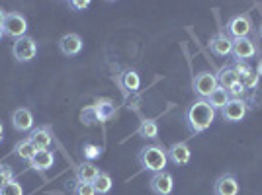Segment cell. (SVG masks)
<instances>
[{"instance_id": "cell-1", "label": "cell", "mask_w": 262, "mask_h": 195, "mask_svg": "<svg viewBox=\"0 0 262 195\" xmlns=\"http://www.w3.org/2000/svg\"><path fill=\"white\" fill-rule=\"evenodd\" d=\"M215 119V109L208 104V100H196L186 111V125L190 133H204Z\"/></svg>"}, {"instance_id": "cell-2", "label": "cell", "mask_w": 262, "mask_h": 195, "mask_svg": "<svg viewBox=\"0 0 262 195\" xmlns=\"http://www.w3.org/2000/svg\"><path fill=\"white\" fill-rule=\"evenodd\" d=\"M137 162L143 170H149V172H163L168 164V156L166 151L159 144H149V147H143L139 154H137Z\"/></svg>"}, {"instance_id": "cell-3", "label": "cell", "mask_w": 262, "mask_h": 195, "mask_svg": "<svg viewBox=\"0 0 262 195\" xmlns=\"http://www.w3.org/2000/svg\"><path fill=\"white\" fill-rule=\"evenodd\" d=\"M2 32H4V35L12 37V39L26 37V32H28V20H26V16L20 14V12H8L6 14V20H4V26H2Z\"/></svg>"}, {"instance_id": "cell-4", "label": "cell", "mask_w": 262, "mask_h": 195, "mask_svg": "<svg viewBox=\"0 0 262 195\" xmlns=\"http://www.w3.org/2000/svg\"><path fill=\"white\" fill-rule=\"evenodd\" d=\"M12 55H14V59L20 61V63H30L33 57L37 55V43H35V39H33V37H28V35L16 39L14 45H12Z\"/></svg>"}, {"instance_id": "cell-5", "label": "cell", "mask_w": 262, "mask_h": 195, "mask_svg": "<svg viewBox=\"0 0 262 195\" xmlns=\"http://www.w3.org/2000/svg\"><path fill=\"white\" fill-rule=\"evenodd\" d=\"M192 86H194V92L200 96V100H208L209 94L219 86L217 76L211 75V72H200V75L194 76Z\"/></svg>"}, {"instance_id": "cell-6", "label": "cell", "mask_w": 262, "mask_h": 195, "mask_svg": "<svg viewBox=\"0 0 262 195\" xmlns=\"http://www.w3.org/2000/svg\"><path fill=\"white\" fill-rule=\"evenodd\" d=\"M252 32V23L251 18L241 14V16H233L229 22H227V35L233 39H243V37H249V33Z\"/></svg>"}, {"instance_id": "cell-7", "label": "cell", "mask_w": 262, "mask_h": 195, "mask_svg": "<svg viewBox=\"0 0 262 195\" xmlns=\"http://www.w3.org/2000/svg\"><path fill=\"white\" fill-rule=\"evenodd\" d=\"M149 187L155 195H170L172 193V187H174V180L172 176L163 170V172H157L153 174L151 182H149Z\"/></svg>"}, {"instance_id": "cell-8", "label": "cell", "mask_w": 262, "mask_h": 195, "mask_svg": "<svg viewBox=\"0 0 262 195\" xmlns=\"http://www.w3.org/2000/svg\"><path fill=\"white\" fill-rule=\"evenodd\" d=\"M213 193L215 195H237L239 193V182L233 174H223L219 176L213 184Z\"/></svg>"}, {"instance_id": "cell-9", "label": "cell", "mask_w": 262, "mask_h": 195, "mask_svg": "<svg viewBox=\"0 0 262 195\" xmlns=\"http://www.w3.org/2000/svg\"><path fill=\"white\" fill-rule=\"evenodd\" d=\"M59 51L65 57H75L82 51V37L78 33H67L59 39Z\"/></svg>"}, {"instance_id": "cell-10", "label": "cell", "mask_w": 262, "mask_h": 195, "mask_svg": "<svg viewBox=\"0 0 262 195\" xmlns=\"http://www.w3.org/2000/svg\"><path fill=\"white\" fill-rule=\"evenodd\" d=\"M221 115L229 123H237L247 115V104L243 100H229V104L221 109Z\"/></svg>"}, {"instance_id": "cell-11", "label": "cell", "mask_w": 262, "mask_h": 195, "mask_svg": "<svg viewBox=\"0 0 262 195\" xmlns=\"http://www.w3.org/2000/svg\"><path fill=\"white\" fill-rule=\"evenodd\" d=\"M28 139L32 141V144L37 151H47L53 142V133L49 131V127H33Z\"/></svg>"}, {"instance_id": "cell-12", "label": "cell", "mask_w": 262, "mask_h": 195, "mask_svg": "<svg viewBox=\"0 0 262 195\" xmlns=\"http://www.w3.org/2000/svg\"><path fill=\"white\" fill-rule=\"evenodd\" d=\"M12 127L20 133L33 129V113L28 108H18L12 113Z\"/></svg>"}, {"instance_id": "cell-13", "label": "cell", "mask_w": 262, "mask_h": 195, "mask_svg": "<svg viewBox=\"0 0 262 195\" xmlns=\"http://www.w3.org/2000/svg\"><path fill=\"white\" fill-rule=\"evenodd\" d=\"M209 49L217 57H227V55L233 53V39L227 33H217L209 39Z\"/></svg>"}, {"instance_id": "cell-14", "label": "cell", "mask_w": 262, "mask_h": 195, "mask_svg": "<svg viewBox=\"0 0 262 195\" xmlns=\"http://www.w3.org/2000/svg\"><path fill=\"white\" fill-rule=\"evenodd\" d=\"M166 156L168 160L176 166H186L192 158V152H190V147L186 142H174L168 151H166Z\"/></svg>"}, {"instance_id": "cell-15", "label": "cell", "mask_w": 262, "mask_h": 195, "mask_svg": "<svg viewBox=\"0 0 262 195\" xmlns=\"http://www.w3.org/2000/svg\"><path fill=\"white\" fill-rule=\"evenodd\" d=\"M256 53V47L252 43L249 37H243V39H233V55L237 61H245L247 59H252Z\"/></svg>"}, {"instance_id": "cell-16", "label": "cell", "mask_w": 262, "mask_h": 195, "mask_svg": "<svg viewBox=\"0 0 262 195\" xmlns=\"http://www.w3.org/2000/svg\"><path fill=\"white\" fill-rule=\"evenodd\" d=\"M55 162V156L53 152L49 151H37L35 152V156L32 158V162H30V166H32L33 170H39V172H45V170H49L51 166H53Z\"/></svg>"}, {"instance_id": "cell-17", "label": "cell", "mask_w": 262, "mask_h": 195, "mask_svg": "<svg viewBox=\"0 0 262 195\" xmlns=\"http://www.w3.org/2000/svg\"><path fill=\"white\" fill-rule=\"evenodd\" d=\"M118 82H120V86L123 88V90H127V92H135V90H139V86H141V78H139V75H137L135 70H131V68H125V70L121 72L120 78H118Z\"/></svg>"}, {"instance_id": "cell-18", "label": "cell", "mask_w": 262, "mask_h": 195, "mask_svg": "<svg viewBox=\"0 0 262 195\" xmlns=\"http://www.w3.org/2000/svg\"><path fill=\"white\" fill-rule=\"evenodd\" d=\"M100 170L92 162H80L77 166V182H88L92 184L98 178Z\"/></svg>"}, {"instance_id": "cell-19", "label": "cell", "mask_w": 262, "mask_h": 195, "mask_svg": "<svg viewBox=\"0 0 262 195\" xmlns=\"http://www.w3.org/2000/svg\"><path fill=\"white\" fill-rule=\"evenodd\" d=\"M237 82H239V76H237V72L233 70V66H223V68L219 70V75H217L219 88H223V90H229V88L235 86Z\"/></svg>"}, {"instance_id": "cell-20", "label": "cell", "mask_w": 262, "mask_h": 195, "mask_svg": "<svg viewBox=\"0 0 262 195\" xmlns=\"http://www.w3.org/2000/svg\"><path fill=\"white\" fill-rule=\"evenodd\" d=\"M14 152H16V156H18V158H22V160H26V162H32V158L35 156L37 149L33 147L30 139H24V141L16 142V147H14Z\"/></svg>"}, {"instance_id": "cell-21", "label": "cell", "mask_w": 262, "mask_h": 195, "mask_svg": "<svg viewBox=\"0 0 262 195\" xmlns=\"http://www.w3.org/2000/svg\"><path fill=\"white\" fill-rule=\"evenodd\" d=\"M229 100H231V98H229V94H227V90H223V88L217 86L215 90H213V92H211V94H209L208 104L213 109H215V111H217V109L225 108V106L229 104Z\"/></svg>"}, {"instance_id": "cell-22", "label": "cell", "mask_w": 262, "mask_h": 195, "mask_svg": "<svg viewBox=\"0 0 262 195\" xmlns=\"http://www.w3.org/2000/svg\"><path fill=\"white\" fill-rule=\"evenodd\" d=\"M137 133H139V137H143V139H157L159 137V125H157L155 119H143Z\"/></svg>"}, {"instance_id": "cell-23", "label": "cell", "mask_w": 262, "mask_h": 195, "mask_svg": "<svg viewBox=\"0 0 262 195\" xmlns=\"http://www.w3.org/2000/svg\"><path fill=\"white\" fill-rule=\"evenodd\" d=\"M92 184H94L96 193L106 195V193H110V189H112V176H110V174H106V172H100L98 178H96Z\"/></svg>"}, {"instance_id": "cell-24", "label": "cell", "mask_w": 262, "mask_h": 195, "mask_svg": "<svg viewBox=\"0 0 262 195\" xmlns=\"http://www.w3.org/2000/svg\"><path fill=\"white\" fill-rule=\"evenodd\" d=\"M94 108H96V115H98L100 123L110 119L114 115V106H112V102H108V100H102L98 104H94Z\"/></svg>"}, {"instance_id": "cell-25", "label": "cell", "mask_w": 262, "mask_h": 195, "mask_svg": "<svg viewBox=\"0 0 262 195\" xmlns=\"http://www.w3.org/2000/svg\"><path fill=\"white\" fill-rule=\"evenodd\" d=\"M258 80H260V76L256 75V70H251V72H247L245 76H241L239 82L243 84L245 90H252V88L258 86Z\"/></svg>"}, {"instance_id": "cell-26", "label": "cell", "mask_w": 262, "mask_h": 195, "mask_svg": "<svg viewBox=\"0 0 262 195\" xmlns=\"http://www.w3.org/2000/svg\"><path fill=\"white\" fill-rule=\"evenodd\" d=\"M80 119H82L84 125H94V123H100L98 115H96V108H94V106H88V108L82 109Z\"/></svg>"}, {"instance_id": "cell-27", "label": "cell", "mask_w": 262, "mask_h": 195, "mask_svg": "<svg viewBox=\"0 0 262 195\" xmlns=\"http://www.w3.org/2000/svg\"><path fill=\"white\" fill-rule=\"evenodd\" d=\"M73 193L75 195H98L94 189V184H88V182H77L73 187Z\"/></svg>"}, {"instance_id": "cell-28", "label": "cell", "mask_w": 262, "mask_h": 195, "mask_svg": "<svg viewBox=\"0 0 262 195\" xmlns=\"http://www.w3.org/2000/svg\"><path fill=\"white\" fill-rule=\"evenodd\" d=\"M0 195H24V187H22V184H18L16 180H12L6 187L0 189Z\"/></svg>"}, {"instance_id": "cell-29", "label": "cell", "mask_w": 262, "mask_h": 195, "mask_svg": "<svg viewBox=\"0 0 262 195\" xmlns=\"http://www.w3.org/2000/svg\"><path fill=\"white\" fill-rule=\"evenodd\" d=\"M12 180H14V172H12L10 168H0V189L6 187Z\"/></svg>"}, {"instance_id": "cell-30", "label": "cell", "mask_w": 262, "mask_h": 195, "mask_svg": "<svg viewBox=\"0 0 262 195\" xmlns=\"http://www.w3.org/2000/svg\"><path fill=\"white\" fill-rule=\"evenodd\" d=\"M245 88H243V84L241 82H237L235 86H231L229 90H227V94H229V98L231 100H241V96H245Z\"/></svg>"}, {"instance_id": "cell-31", "label": "cell", "mask_w": 262, "mask_h": 195, "mask_svg": "<svg viewBox=\"0 0 262 195\" xmlns=\"http://www.w3.org/2000/svg\"><path fill=\"white\" fill-rule=\"evenodd\" d=\"M233 70H235V72H237V76L241 78V76H245L247 72H251L252 68L247 65L245 61H237V63H235V66H233Z\"/></svg>"}, {"instance_id": "cell-32", "label": "cell", "mask_w": 262, "mask_h": 195, "mask_svg": "<svg viewBox=\"0 0 262 195\" xmlns=\"http://www.w3.org/2000/svg\"><path fill=\"white\" fill-rule=\"evenodd\" d=\"M84 154H86V158H96V156H100V149L94 147V144H86L84 147Z\"/></svg>"}, {"instance_id": "cell-33", "label": "cell", "mask_w": 262, "mask_h": 195, "mask_svg": "<svg viewBox=\"0 0 262 195\" xmlns=\"http://www.w3.org/2000/svg\"><path fill=\"white\" fill-rule=\"evenodd\" d=\"M69 6H71V8H75V10H84V8H88V6H90V2H88V0H75V2H69Z\"/></svg>"}, {"instance_id": "cell-34", "label": "cell", "mask_w": 262, "mask_h": 195, "mask_svg": "<svg viewBox=\"0 0 262 195\" xmlns=\"http://www.w3.org/2000/svg\"><path fill=\"white\" fill-rule=\"evenodd\" d=\"M4 20H6V12H4L2 8H0V28L4 26Z\"/></svg>"}, {"instance_id": "cell-35", "label": "cell", "mask_w": 262, "mask_h": 195, "mask_svg": "<svg viewBox=\"0 0 262 195\" xmlns=\"http://www.w3.org/2000/svg\"><path fill=\"white\" fill-rule=\"evenodd\" d=\"M256 75L262 76V61H260V63H258V66H256Z\"/></svg>"}, {"instance_id": "cell-36", "label": "cell", "mask_w": 262, "mask_h": 195, "mask_svg": "<svg viewBox=\"0 0 262 195\" xmlns=\"http://www.w3.org/2000/svg\"><path fill=\"white\" fill-rule=\"evenodd\" d=\"M2 133H4V127H2V123H0V139H2Z\"/></svg>"}, {"instance_id": "cell-37", "label": "cell", "mask_w": 262, "mask_h": 195, "mask_svg": "<svg viewBox=\"0 0 262 195\" xmlns=\"http://www.w3.org/2000/svg\"><path fill=\"white\" fill-rule=\"evenodd\" d=\"M258 35H260V39H262V26L258 28Z\"/></svg>"}, {"instance_id": "cell-38", "label": "cell", "mask_w": 262, "mask_h": 195, "mask_svg": "<svg viewBox=\"0 0 262 195\" xmlns=\"http://www.w3.org/2000/svg\"><path fill=\"white\" fill-rule=\"evenodd\" d=\"M2 37H4V32H2V28H0V39H2Z\"/></svg>"}, {"instance_id": "cell-39", "label": "cell", "mask_w": 262, "mask_h": 195, "mask_svg": "<svg viewBox=\"0 0 262 195\" xmlns=\"http://www.w3.org/2000/svg\"><path fill=\"white\" fill-rule=\"evenodd\" d=\"M0 141H2V139H0Z\"/></svg>"}]
</instances>
